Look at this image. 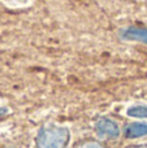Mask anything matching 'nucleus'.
<instances>
[{"instance_id": "f257e3e1", "label": "nucleus", "mask_w": 147, "mask_h": 148, "mask_svg": "<svg viewBox=\"0 0 147 148\" xmlns=\"http://www.w3.org/2000/svg\"><path fill=\"white\" fill-rule=\"evenodd\" d=\"M70 140V131L65 126H44L35 138L36 148H67Z\"/></svg>"}, {"instance_id": "f03ea898", "label": "nucleus", "mask_w": 147, "mask_h": 148, "mask_svg": "<svg viewBox=\"0 0 147 148\" xmlns=\"http://www.w3.org/2000/svg\"><path fill=\"white\" fill-rule=\"evenodd\" d=\"M95 129L102 136H107L109 139H117L120 136V127L111 118H100L96 121Z\"/></svg>"}, {"instance_id": "7ed1b4c3", "label": "nucleus", "mask_w": 147, "mask_h": 148, "mask_svg": "<svg viewBox=\"0 0 147 148\" xmlns=\"http://www.w3.org/2000/svg\"><path fill=\"white\" fill-rule=\"evenodd\" d=\"M125 136L126 138H139L147 135V123L146 122H133L125 127Z\"/></svg>"}, {"instance_id": "20e7f679", "label": "nucleus", "mask_w": 147, "mask_h": 148, "mask_svg": "<svg viewBox=\"0 0 147 148\" xmlns=\"http://www.w3.org/2000/svg\"><path fill=\"white\" fill-rule=\"evenodd\" d=\"M126 114L132 118L147 120V105H133L126 109Z\"/></svg>"}, {"instance_id": "39448f33", "label": "nucleus", "mask_w": 147, "mask_h": 148, "mask_svg": "<svg viewBox=\"0 0 147 148\" xmlns=\"http://www.w3.org/2000/svg\"><path fill=\"white\" fill-rule=\"evenodd\" d=\"M76 148H106V147L98 140H83L81 143H78Z\"/></svg>"}, {"instance_id": "423d86ee", "label": "nucleus", "mask_w": 147, "mask_h": 148, "mask_svg": "<svg viewBox=\"0 0 147 148\" xmlns=\"http://www.w3.org/2000/svg\"><path fill=\"white\" fill-rule=\"evenodd\" d=\"M8 113H9V109H8L7 107H0V118L5 117Z\"/></svg>"}, {"instance_id": "0eeeda50", "label": "nucleus", "mask_w": 147, "mask_h": 148, "mask_svg": "<svg viewBox=\"0 0 147 148\" xmlns=\"http://www.w3.org/2000/svg\"><path fill=\"white\" fill-rule=\"evenodd\" d=\"M126 148H147V144H134V146H129Z\"/></svg>"}, {"instance_id": "6e6552de", "label": "nucleus", "mask_w": 147, "mask_h": 148, "mask_svg": "<svg viewBox=\"0 0 147 148\" xmlns=\"http://www.w3.org/2000/svg\"><path fill=\"white\" fill-rule=\"evenodd\" d=\"M3 148H14V147H3Z\"/></svg>"}]
</instances>
